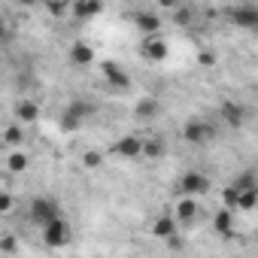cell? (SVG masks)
<instances>
[{"label": "cell", "instance_id": "6da1fadb", "mask_svg": "<svg viewBox=\"0 0 258 258\" xmlns=\"http://www.w3.org/2000/svg\"><path fill=\"white\" fill-rule=\"evenodd\" d=\"M43 243H46L49 249H61L64 243H70V225H67L61 216L49 219V222L43 225Z\"/></svg>", "mask_w": 258, "mask_h": 258}, {"label": "cell", "instance_id": "7a4b0ae2", "mask_svg": "<svg viewBox=\"0 0 258 258\" xmlns=\"http://www.w3.org/2000/svg\"><path fill=\"white\" fill-rule=\"evenodd\" d=\"M182 137H185V143H191V146H204V143H210L213 137H216V131H213V124L210 121H188L185 127H182Z\"/></svg>", "mask_w": 258, "mask_h": 258}, {"label": "cell", "instance_id": "3957f363", "mask_svg": "<svg viewBox=\"0 0 258 258\" xmlns=\"http://www.w3.org/2000/svg\"><path fill=\"white\" fill-rule=\"evenodd\" d=\"M112 155L118 158H127V161H137L143 158V137L140 134H124L115 146H112Z\"/></svg>", "mask_w": 258, "mask_h": 258}, {"label": "cell", "instance_id": "277c9868", "mask_svg": "<svg viewBox=\"0 0 258 258\" xmlns=\"http://www.w3.org/2000/svg\"><path fill=\"white\" fill-rule=\"evenodd\" d=\"M176 191H179V195H191V198L207 195V191H210V176H204V173H198V170H188V173L179 179Z\"/></svg>", "mask_w": 258, "mask_h": 258}, {"label": "cell", "instance_id": "5b68a950", "mask_svg": "<svg viewBox=\"0 0 258 258\" xmlns=\"http://www.w3.org/2000/svg\"><path fill=\"white\" fill-rule=\"evenodd\" d=\"M100 70H103V79H106V85L112 91H127V88H131V76H127L115 61H103Z\"/></svg>", "mask_w": 258, "mask_h": 258}, {"label": "cell", "instance_id": "8992f818", "mask_svg": "<svg viewBox=\"0 0 258 258\" xmlns=\"http://www.w3.org/2000/svg\"><path fill=\"white\" fill-rule=\"evenodd\" d=\"M55 216H58V201H52V198H34L31 201V219L37 225H46Z\"/></svg>", "mask_w": 258, "mask_h": 258}, {"label": "cell", "instance_id": "52a82bcc", "mask_svg": "<svg viewBox=\"0 0 258 258\" xmlns=\"http://www.w3.org/2000/svg\"><path fill=\"white\" fill-rule=\"evenodd\" d=\"M143 58L152 61V64H161L167 58V43L161 40V34H149L143 40Z\"/></svg>", "mask_w": 258, "mask_h": 258}, {"label": "cell", "instance_id": "ba28073f", "mask_svg": "<svg viewBox=\"0 0 258 258\" xmlns=\"http://www.w3.org/2000/svg\"><path fill=\"white\" fill-rule=\"evenodd\" d=\"M228 19L237 25V28H246V31H255L258 28V10L255 7H234L228 13Z\"/></svg>", "mask_w": 258, "mask_h": 258}, {"label": "cell", "instance_id": "9c48e42d", "mask_svg": "<svg viewBox=\"0 0 258 258\" xmlns=\"http://www.w3.org/2000/svg\"><path fill=\"white\" fill-rule=\"evenodd\" d=\"M195 216H198V204H195V198H191V195H179L176 210H173L176 225H191V222H195Z\"/></svg>", "mask_w": 258, "mask_h": 258}, {"label": "cell", "instance_id": "30bf717a", "mask_svg": "<svg viewBox=\"0 0 258 258\" xmlns=\"http://www.w3.org/2000/svg\"><path fill=\"white\" fill-rule=\"evenodd\" d=\"M103 13V0H76L73 4V19L79 22H91Z\"/></svg>", "mask_w": 258, "mask_h": 258}, {"label": "cell", "instance_id": "8fae6325", "mask_svg": "<svg viewBox=\"0 0 258 258\" xmlns=\"http://www.w3.org/2000/svg\"><path fill=\"white\" fill-rule=\"evenodd\" d=\"M134 25H137V31H140L143 37L161 34V16H155V13H137V16H134Z\"/></svg>", "mask_w": 258, "mask_h": 258}, {"label": "cell", "instance_id": "7c38bea8", "mask_svg": "<svg viewBox=\"0 0 258 258\" xmlns=\"http://www.w3.org/2000/svg\"><path fill=\"white\" fill-rule=\"evenodd\" d=\"M70 64L73 67H91L94 64V49L88 46V43H73V49H70Z\"/></svg>", "mask_w": 258, "mask_h": 258}, {"label": "cell", "instance_id": "4fadbf2b", "mask_svg": "<svg viewBox=\"0 0 258 258\" xmlns=\"http://www.w3.org/2000/svg\"><path fill=\"white\" fill-rule=\"evenodd\" d=\"M213 228H216V234H222V237H231V234H234V210L222 207V210L213 216Z\"/></svg>", "mask_w": 258, "mask_h": 258}, {"label": "cell", "instance_id": "5bb4252c", "mask_svg": "<svg viewBox=\"0 0 258 258\" xmlns=\"http://www.w3.org/2000/svg\"><path fill=\"white\" fill-rule=\"evenodd\" d=\"M13 112H16V118H19V121L31 124V121H37V118H40V103H37V100H19Z\"/></svg>", "mask_w": 258, "mask_h": 258}, {"label": "cell", "instance_id": "9a60e30c", "mask_svg": "<svg viewBox=\"0 0 258 258\" xmlns=\"http://www.w3.org/2000/svg\"><path fill=\"white\" fill-rule=\"evenodd\" d=\"M158 112H161V100L158 97H143V100L134 103V115L137 118H155Z\"/></svg>", "mask_w": 258, "mask_h": 258}, {"label": "cell", "instance_id": "2e32d148", "mask_svg": "<svg viewBox=\"0 0 258 258\" xmlns=\"http://www.w3.org/2000/svg\"><path fill=\"white\" fill-rule=\"evenodd\" d=\"M219 112H222V118H225L231 127H240V124L246 121V109H243L240 103H231V100H228V103H222Z\"/></svg>", "mask_w": 258, "mask_h": 258}, {"label": "cell", "instance_id": "e0dca14e", "mask_svg": "<svg viewBox=\"0 0 258 258\" xmlns=\"http://www.w3.org/2000/svg\"><path fill=\"white\" fill-rule=\"evenodd\" d=\"M152 234H155L158 240H170V237L176 234V219H173V216H161V219H155Z\"/></svg>", "mask_w": 258, "mask_h": 258}, {"label": "cell", "instance_id": "ac0fdd59", "mask_svg": "<svg viewBox=\"0 0 258 258\" xmlns=\"http://www.w3.org/2000/svg\"><path fill=\"white\" fill-rule=\"evenodd\" d=\"M167 152V146H164V140L161 137H143V158H149V161H158L161 155Z\"/></svg>", "mask_w": 258, "mask_h": 258}, {"label": "cell", "instance_id": "d6986e66", "mask_svg": "<svg viewBox=\"0 0 258 258\" xmlns=\"http://www.w3.org/2000/svg\"><path fill=\"white\" fill-rule=\"evenodd\" d=\"M67 112L76 115L79 121H88V118L94 115V103H88V100H73V103H67Z\"/></svg>", "mask_w": 258, "mask_h": 258}, {"label": "cell", "instance_id": "ffe728a7", "mask_svg": "<svg viewBox=\"0 0 258 258\" xmlns=\"http://www.w3.org/2000/svg\"><path fill=\"white\" fill-rule=\"evenodd\" d=\"M255 204H258V185H255V188H240V195H237V210H255Z\"/></svg>", "mask_w": 258, "mask_h": 258}, {"label": "cell", "instance_id": "44dd1931", "mask_svg": "<svg viewBox=\"0 0 258 258\" xmlns=\"http://www.w3.org/2000/svg\"><path fill=\"white\" fill-rule=\"evenodd\" d=\"M0 137H4V143H7V146H19V143L25 140V131H22L19 124H10L7 131H0Z\"/></svg>", "mask_w": 258, "mask_h": 258}, {"label": "cell", "instance_id": "7402d4cb", "mask_svg": "<svg viewBox=\"0 0 258 258\" xmlns=\"http://www.w3.org/2000/svg\"><path fill=\"white\" fill-rule=\"evenodd\" d=\"M28 164H31V158H28L25 152H13V155L7 158V167H10L13 173H22V170H28Z\"/></svg>", "mask_w": 258, "mask_h": 258}, {"label": "cell", "instance_id": "603a6c76", "mask_svg": "<svg viewBox=\"0 0 258 258\" xmlns=\"http://www.w3.org/2000/svg\"><path fill=\"white\" fill-rule=\"evenodd\" d=\"M237 195H240V188L231 182V185H225L222 188V207H228V210H237Z\"/></svg>", "mask_w": 258, "mask_h": 258}, {"label": "cell", "instance_id": "cb8c5ba5", "mask_svg": "<svg viewBox=\"0 0 258 258\" xmlns=\"http://www.w3.org/2000/svg\"><path fill=\"white\" fill-rule=\"evenodd\" d=\"M46 13H49L52 19H64V13H67V0H46Z\"/></svg>", "mask_w": 258, "mask_h": 258}, {"label": "cell", "instance_id": "d4e9b609", "mask_svg": "<svg viewBox=\"0 0 258 258\" xmlns=\"http://www.w3.org/2000/svg\"><path fill=\"white\" fill-rule=\"evenodd\" d=\"M82 124H85V121H79L76 115H70V112L64 109V115H61V131H67V134H70V131H79Z\"/></svg>", "mask_w": 258, "mask_h": 258}, {"label": "cell", "instance_id": "484cf974", "mask_svg": "<svg viewBox=\"0 0 258 258\" xmlns=\"http://www.w3.org/2000/svg\"><path fill=\"white\" fill-rule=\"evenodd\" d=\"M82 164H85L88 170H97V167L103 164V155H100V152H85V155H82Z\"/></svg>", "mask_w": 258, "mask_h": 258}, {"label": "cell", "instance_id": "4316f807", "mask_svg": "<svg viewBox=\"0 0 258 258\" xmlns=\"http://www.w3.org/2000/svg\"><path fill=\"white\" fill-rule=\"evenodd\" d=\"M234 185H237V188H255V185H258V179H255V173L249 170V173L237 176V179H234Z\"/></svg>", "mask_w": 258, "mask_h": 258}, {"label": "cell", "instance_id": "83f0119b", "mask_svg": "<svg viewBox=\"0 0 258 258\" xmlns=\"http://www.w3.org/2000/svg\"><path fill=\"white\" fill-rule=\"evenodd\" d=\"M13 207H16V198H13V195H7V191H0V216H7Z\"/></svg>", "mask_w": 258, "mask_h": 258}, {"label": "cell", "instance_id": "f1b7e54d", "mask_svg": "<svg viewBox=\"0 0 258 258\" xmlns=\"http://www.w3.org/2000/svg\"><path fill=\"white\" fill-rule=\"evenodd\" d=\"M173 22L182 28V25H191V10L188 7H182V10H176V16H173Z\"/></svg>", "mask_w": 258, "mask_h": 258}, {"label": "cell", "instance_id": "f546056e", "mask_svg": "<svg viewBox=\"0 0 258 258\" xmlns=\"http://www.w3.org/2000/svg\"><path fill=\"white\" fill-rule=\"evenodd\" d=\"M198 64H201V67H213V64H216V55H213V52H207V49H204V52H201V55H198Z\"/></svg>", "mask_w": 258, "mask_h": 258}, {"label": "cell", "instance_id": "4dcf8cb0", "mask_svg": "<svg viewBox=\"0 0 258 258\" xmlns=\"http://www.w3.org/2000/svg\"><path fill=\"white\" fill-rule=\"evenodd\" d=\"M0 249H4V252H16L19 249V240L16 237H4V240H0Z\"/></svg>", "mask_w": 258, "mask_h": 258}, {"label": "cell", "instance_id": "1f68e13d", "mask_svg": "<svg viewBox=\"0 0 258 258\" xmlns=\"http://www.w3.org/2000/svg\"><path fill=\"white\" fill-rule=\"evenodd\" d=\"M158 7H161V10H173V7H176V0H158Z\"/></svg>", "mask_w": 258, "mask_h": 258}, {"label": "cell", "instance_id": "d6a6232c", "mask_svg": "<svg viewBox=\"0 0 258 258\" xmlns=\"http://www.w3.org/2000/svg\"><path fill=\"white\" fill-rule=\"evenodd\" d=\"M13 4H19V7H34V4H40V0H13Z\"/></svg>", "mask_w": 258, "mask_h": 258}, {"label": "cell", "instance_id": "836d02e7", "mask_svg": "<svg viewBox=\"0 0 258 258\" xmlns=\"http://www.w3.org/2000/svg\"><path fill=\"white\" fill-rule=\"evenodd\" d=\"M0 143H4V137H0Z\"/></svg>", "mask_w": 258, "mask_h": 258}, {"label": "cell", "instance_id": "e575fe53", "mask_svg": "<svg viewBox=\"0 0 258 258\" xmlns=\"http://www.w3.org/2000/svg\"><path fill=\"white\" fill-rule=\"evenodd\" d=\"M0 191H4V188H0Z\"/></svg>", "mask_w": 258, "mask_h": 258}]
</instances>
